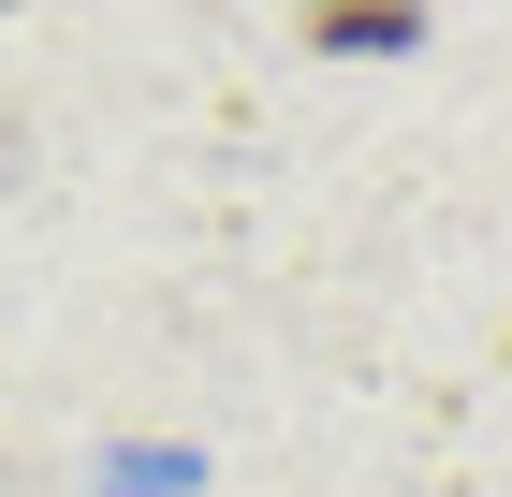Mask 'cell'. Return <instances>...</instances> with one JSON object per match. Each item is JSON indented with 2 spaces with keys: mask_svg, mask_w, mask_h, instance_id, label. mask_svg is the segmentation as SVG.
Returning a JSON list of instances; mask_svg holds the SVG:
<instances>
[{
  "mask_svg": "<svg viewBox=\"0 0 512 497\" xmlns=\"http://www.w3.org/2000/svg\"><path fill=\"white\" fill-rule=\"evenodd\" d=\"M308 30H322V44H395L410 0H308Z\"/></svg>",
  "mask_w": 512,
  "mask_h": 497,
  "instance_id": "obj_1",
  "label": "cell"
}]
</instances>
